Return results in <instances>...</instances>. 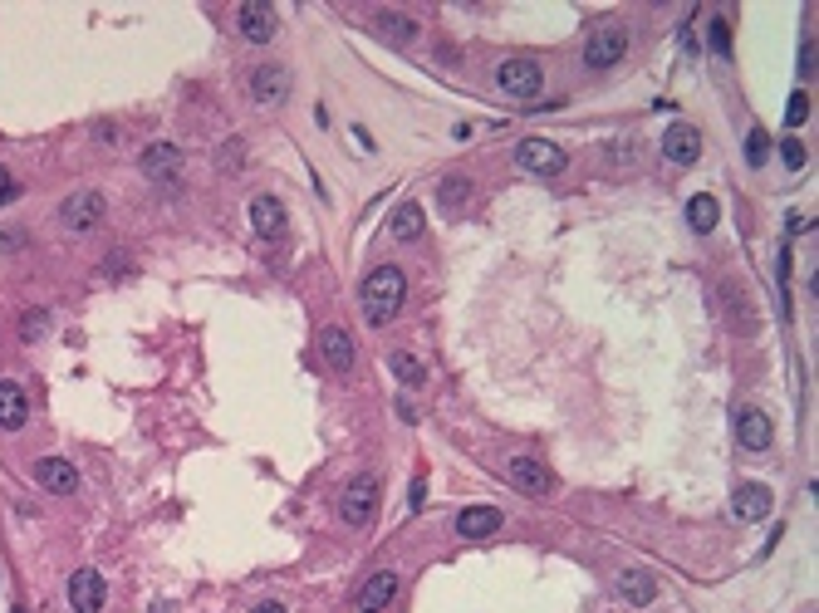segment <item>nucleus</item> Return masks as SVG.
Returning <instances> with one entry per match:
<instances>
[{
    "label": "nucleus",
    "instance_id": "72a5a7b5",
    "mask_svg": "<svg viewBox=\"0 0 819 613\" xmlns=\"http://www.w3.org/2000/svg\"><path fill=\"white\" fill-rule=\"evenodd\" d=\"M20 241H30V236H25V231H20V226H10V231H5V236H0V246H5V251H10V246H20Z\"/></svg>",
    "mask_w": 819,
    "mask_h": 613
},
{
    "label": "nucleus",
    "instance_id": "4c0bfd02",
    "mask_svg": "<svg viewBox=\"0 0 819 613\" xmlns=\"http://www.w3.org/2000/svg\"><path fill=\"white\" fill-rule=\"evenodd\" d=\"M10 613H25V609H10Z\"/></svg>",
    "mask_w": 819,
    "mask_h": 613
},
{
    "label": "nucleus",
    "instance_id": "f8f14e48",
    "mask_svg": "<svg viewBox=\"0 0 819 613\" xmlns=\"http://www.w3.org/2000/svg\"><path fill=\"white\" fill-rule=\"evenodd\" d=\"M138 168H143V177H152V182H177V177H182V148H177V142H148Z\"/></svg>",
    "mask_w": 819,
    "mask_h": 613
},
{
    "label": "nucleus",
    "instance_id": "aec40b11",
    "mask_svg": "<svg viewBox=\"0 0 819 613\" xmlns=\"http://www.w3.org/2000/svg\"><path fill=\"white\" fill-rule=\"evenodd\" d=\"M369 30L378 39H388V45H413V39L423 35V25H417L413 15H403V10H378L369 20Z\"/></svg>",
    "mask_w": 819,
    "mask_h": 613
},
{
    "label": "nucleus",
    "instance_id": "0eeeda50",
    "mask_svg": "<svg viewBox=\"0 0 819 613\" xmlns=\"http://www.w3.org/2000/svg\"><path fill=\"white\" fill-rule=\"evenodd\" d=\"M246 89H250V103H260V108H280V103L290 99V74L280 65H260V69H250Z\"/></svg>",
    "mask_w": 819,
    "mask_h": 613
},
{
    "label": "nucleus",
    "instance_id": "2f4dec72",
    "mask_svg": "<svg viewBox=\"0 0 819 613\" xmlns=\"http://www.w3.org/2000/svg\"><path fill=\"white\" fill-rule=\"evenodd\" d=\"M800 74H815V39H805L800 49Z\"/></svg>",
    "mask_w": 819,
    "mask_h": 613
},
{
    "label": "nucleus",
    "instance_id": "4468645a",
    "mask_svg": "<svg viewBox=\"0 0 819 613\" xmlns=\"http://www.w3.org/2000/svg\"><path fill=\"white\" fill-rule=\"evenodd\" d=\"M109 589H103V574L99 569H74L69 574V609L74 613H99Z\"/></svg>",
    "mask_w": 819,
    "mask_h": 613
},
{
    "label": "nucleus",
    "instance_id": "f704fd0d",
    "mask_svg": "<svg viewBox=\"0 0 819 613\" xmlns=\"http://www.w3.org/2000/svg\"><path fill=\"white\" fill-rule=\"evenodd\" d=\"M15 196H20V186H15V182H5V186H0V206H5V202H15Z\"/></svg>",
    "mask_w": 819,
    "mask_h": 613
},
{
    "label": "nucleus",
    "instance_id": "6e6552de",
    "mask_svg": "<svg viewBox=\"0 0 819 613\" xmlns=\"http://www.w3.org/2000/svg\"><path fill=\"white\" fill-rule=\"evenodd\" d=\"M496 84L506 89L510 99H525V103H530L535 93H540L545 74H540V65H535V59H506V65L496 69Z\"/></svg>",
    "mask_w": 819,
    "mask_h": 613
},
{
    "label": "nucleus",
    "instance_id": "a878e982",
    "mask_svg": "<svg viewBox=\"0 0 819 613\" xmlns=\"http://www.w3.org/2000/svg\"><path fill=\"white\" fill-rule=\"evenodd\" d=\"M466 196H471V182H466V177H447V182H442V206H447V212H457Z\"/></svg>",
    "mask_w": 819,
    "mask_h": 613
},
{
    "label": "nucleus",
    "instance_id": "39448f33",
    "mask_svg": "<svg viewBox=\"0 0 819 613\" xmlns=\"http://www.w3.org/2000/svg\"><path fill=\"white\" fill-rule=\"evenodd\" d=\"M564 148H554L550 138H520V148H516V168L520 172H530V177H554V172H564Z\"/></svg>",
    "mask_w": 819,
    "mask_h": 613
},
{
    "label": "nucleus",
    "instance_id": "e433bc0d",
    "mask_svg": "<svg viewBox=\"0 0 819 613\" xmlns=\"http://www.w3.org/2000/svg\"><path fill=\"white\" fill-rule=\"evenodd\" d=\"M0 186H5V168H0Z\"/></svg>",
    "mask_w": 819,
    "mask_h": 613
},
{
    "label": "nucleus",
    "instance_id": "20e7f679",
    "mask_svg": "<svg viewBox=\"0 0 819 613\" xmlns=\"http://www.w3.org/2000/svg\"><path fill=\"white\" fill-rule=\"evenodd\" d=\"M628 55V30L618 20H604L589 39H584V65L589 69H614Z\"/></svg>",
    "mask_w": 819,
    "mask_h": 613
},
{
    "label": "nucleus",
    "instance_id": "473e14b6",
    "mask_svg": "<svg viewBox=\"0 0 819 613\" xmlns=\"http://www.w3.org/2000/svg\"><path fill=\"white\" fill-rule=\"evenodd\" d=\"M423 501H427V486L413 481V491H407V505H413V511H423Z\"/></svg>",
    "mask_w": 819,
    "mask_h": 613
},
{
    "label": "nucleus",
    "instance_id": "bb28decb",
    "mask_svg": "<svg viewBox=\"0 0 819 613\" xmlns=\"http://www.w3.org/2000/svg\"><path fill=\"white\" fill-rule=\"evenodd\" d=\"M707 39H711V49H717V59H731V30H727V20H711Z\"/></svg>",
    "mask_w": 819,
    "mask_h": 613
},
{
    "label": "nucleus",
    "instance_id": "9d476101",
    "mask_svg": "<svg viewBox=\"0 0 819 613\" xmlns=\"http://www.w3.org/2000/svg\"><path fill=\"white\" fill-rule=\"evenodd\" d=\"M319 358H324V368H329V373H349L353 358H359V349H353V334H349V329H344V324L319 329Z\"/></svg>",
    "mask_w": 819,
    "mask_h": 613
},
{
    "label": "nucleus",
    "instance_id": "f03ea898",
    "mask_svg": "<svg viewBox=\"0 0 819 613\" xmlns=\"http://www.w3.org/2000/svg\"><path fill=\"white\" fill-rule=\"evenodd\" d=\"M373 511H378V476L373 471H359L339 491V521L344 525H369Z\"/></svg>",
    "mask_w": 819,
    "mask_h": 613
},
{
    "label": "nucleus",
    "instance_id": "a211bd4d",
    "mask_svg": "<svg viewBox=\"0 0 819 613\" xmlns=\"http://www.w3.org/2000/svg\"><path fill=\"white\" fill-rule=\"evenodd\" d=\"M30 422V393L25 383L0 378V432H20Z\"/></svg>",
    "mask_w": 819,
    "mask_h": 613
},
{
    "label": "nucleus",
    "instance_id": "423d86ee",
    "mask_svg": "<svg viewBox=\"0 0 819 613\" xmlns=\"http://www.w3.org/2000/svg\"><path fill=\"white\" fill-rule=\"evenodd\" d=\"M506 476L516 481V491H525V496H554V476H550V466L545 462H535L530 452H516L506 462Z\"/></svg>",
    "mask_w": 819,
    "mask_h": 613
},
{
    "label": "nucleus",
    "instance_id": "ddd939ff",
    "mask_svg": "<svg viewBox=\"0 0 819 613\" xmlns=\"http://www.w3.org/2000/svg\"><path fill=\"white\" fill-rule=\"evenodd\" d=\"M30 471H35V481L45 486V491H55V496H74L79 491V466L65 462V456H39Z\"/></svg>",
    "mask_w": 819,
    "mask_h": 613
},
{
    "label": "nucleus",
    "instance_id": "9b49d317",
    "mask_svg": "<svg viewBox=\"0 0 819 613\" xmlns=\"http://www.w3.org/2000/svg\"><path fill=\"white\" fill-rule=\"evenodd\" d=\"M246 212H250V231H256L260 241H280V236H285V226H290V221H285V206H280L270 192L250 196Z\"/></svg>",
    "mask_w": 819,
    "mask_h": 613
},
{
    "label": "nucleus",
    "instance_id": "7c9ffc66",
    "mask_svg": "<svg viewBox=\"0 0 819 613\" xmlns=\"http://www.w3.org/2000/svg\"><path fill=\"white\" fill-rule=\"evenodd\" d=\"M745 158H751V168H761V162H765V133L761 128L745 133Z\"/></svg>",
    "mask_w": 819,
    "mask_h": 613
},
{
    "label": "nucleus",
    "instance_id": "6ab92c4d",
    "mask_svg": "<svg viewBox=\"0 0 819 613\" xmlns=\"http://www.w3.org/2000/svg\"><path fill=\"white\" fill-rule=\"evenodd\" d=\"M397 599V569H373L359 589V613H383Z\"/></svg>",
    "mask_w": 819,
    "mask_h": 613
},
{
    "label": "nucleus",
    "instance_id": "393cba45",
    "mask_svg": "<svg viewBox=\"0 0 819 613\" xmlns=\"http://www.w3.org/2000/svg\"><path fill=\"white\" fill-rule=\"evenodd\" d=\"M687 221H692V231H701V236L717 231V221H721V202H717L711 192H697V196L687 202Z\"/></svg>",
    "mask_w": 819,
    "mask_h": 613
},
{
    "label": "nucleus",
    "instance_id": "c9c22d12",
    "mask_svg": "<svg viewBox=\"0 0 819 613\" xmlns=\"http://www.w3.org/2000/svg\"><path fill=\"white\" fill-rule=\"evenodd\" d=\"M250 613H285V604H275V599H266V604H256Z\"/></svg>",
    "mask_w": 819,
    "mask_h": 613
},
{
    "label": "nucleus",
    "instance_id": "dca6fc26",
    "mask_svg": "<svg viewBox=\"0 0 819 613\" xmlns=\"http://www.w3.org/2000/svg\"><path fill=\"white\" fill-rule=\"evenodd\" d=\"M736 442L745 446V452H771V442H775L771 412H761V408H741V412H736Z\"/></svg>",
    "mask_w": 819,
    "mask_h": 613
},
{
    "label": "nucleus",
    "instance_id": "412c9836",
    "mask_svg": "<svg viewBox=\"0 0 819 613\" xmlns=\"http://www.w3.org/2000/svg\"><path fill=\"white\" fill-rule=\"evenodd\" d=\"M731 515L736 521H765L771 515V486H761V481H745V486H736L731 491Z\"/></svg>",
    "mask_w": 819,
    "mask_h": 613
},
{
    "label": "nucleus",
    "instance_id": "1a4fd4ad",
    "mask_svg": "<svg viewBox=\"0 0 819 613\" xmlns=\"http://www.w3.org/2000/svg\"><path fill=\"white\" fill-rule=\"evenodd\" d=\"M236 25L250 45H270V39H275V5H266V0H240Z\"/></svg>",
    "mask_w": 819,
    "mask_h": 613
},
{
    "label": "nucleus",
    "instance_id": "c756f323",
    "mask_svg": "<svg viewBox=\"0 0 819 613\" xmlns=\"http://www.w3.org/2000/svg\"><path fill=\"white\" fill-rule=\"evenodd\" d=\"M780 162H785L790 172H800V168H805V142H800V138H785V142H780Z\"/></svg>",
    "mask_w": 819,
    "mask_h": 613
},
{
    "label": "nucleus",
    "instance_id": "4be33fe9",
    "mask_svg": "<svg viewBox=\"0 0 819 613\" xmlns=\"http://www.w3.org/2000/svg\"><path fill=\"white\" fill-rule=\"evenodd\" d=\"M501 530V511L496 505H466V511L457 515V535L461 540H486Z\"/></svg>",
    "mask_w": 819,
    "mask_h": 613
},
{
    "label": "nucleus",
    "instance_id": "2eb2a0df",
    "mask_svg": "<svg viewBox=\"0 0 819 613\" xmlns=\"http://www.w3.org/2000/svg\"><path fill=\"white\" fill-rule=\"evenodd\" d=\"M614 589H618V599H623L628 609H653V599H658L653 569H618Z\"/></svg>",
    "mask_w": 819,
    "mask_h": 613
},
{
    "label": "nucleus",
    "instance_id": "c85d7f7f",
    "mask_svg": "<svg viewBox=\"0 0 819 613\" xmlns=\"http://www.w3.org/2000/svg\"><path fill=\"white\" fill-rule=\"evenodd\" d=\"M45 329H49V315H45V309H30V315L20 319V334H25V339H45Z\"/></svg>",
    "mask_w": 819,
    "mask_h": 613
},
{
    "label": "nucleus",
    "instance_id": "f3484780",
    "mask_svg": "<svg viewBox=\"0 0 819 613\" xmlns=\"http://www.w3.org/2000/svg\"><path fill=\"white\" fill-rule=\"evenodd\" d=\"M663 158L677 162V168H692V162L701 158V133L692 128V123H672L663 133Z\"/></svg>",
    "mask_w": 819,
    "mask_h": 613
},
{
    "label": "nucleus",
    "instance_id": "7ed1b4c3",
    "mask_svg": "<svg viewBox=\"0 0 819 613\" xmlns=\"http://www.w3.org/2000/svg\"><path fill=\"white\" fill-rule=\"evenodd\" d=\"M103 216H109V196H103V192H74V196H65V202H59V226H65V231H74V236L93 231V226H103Z\"/></svg>",
    "mask_w": 819,
    "mask_h": 613
},
{
    "label": "nucleus",
    "instance_id": "f257e3e1",
    "mask_svg": "<svg viewBox=\"0 0 819 613\" xmlns=\"http://www.w3.org/2000/svg\"><path fill=\"white\" fill-rule=\"evenodd\" d=\"M403 299H407V275H403L397 265H378L373 275L363 280V289H359L363 319H369L373 329L393 324V319H397V309H403Z\"/></svg>",
    "mask_w": 819,
    "mask_h": 613
},
{
    "label": "nucleus",
    "instance_id": "cd10ccee",
    "mask_svg": "<svg viewBox=\"0 0 819 613\" xmlns=\"http://www.w3.org/2000/svg\"><path fill=\"white\" fill-rule=\"evenodd\" d=\"M805 118H810V93H790V103H785V123L800 128Z\"/></svg>",
    "mask_w": 819,
    "mask_h": 613
},
{
    "label": "nucleus",
    "instance_id": "5701e85b",
    "mask_svg": "<svg viewBox=\"0 0 819 613\" xmlns=\"http://www.w3.org/2000/svg\"><path fill=\"white\" fill-rule=\"evenodd\" d=\"M388 373H393L403 388H427V363L413 349H393L388 353Z\"/></svg>",
    "mask_w": 819,
    "mask_h": 613
},
{
    "label": "nucleus",
    "instance_id": "b1692460",
    "mask_svg": "<svg viewBox=\"0 0 819 613\" xmlns=\"http://www.w3.org/2000/svg\"><path fill=\"white\" fill-rule=\"evenodd\" d=\"M388 231H393V241H417V236L427 231V212L423 202H403L393 212V221H388Z\"/></svg>",
    "mask_w": 819,
    "mask_h": 613
}]
</instances>
